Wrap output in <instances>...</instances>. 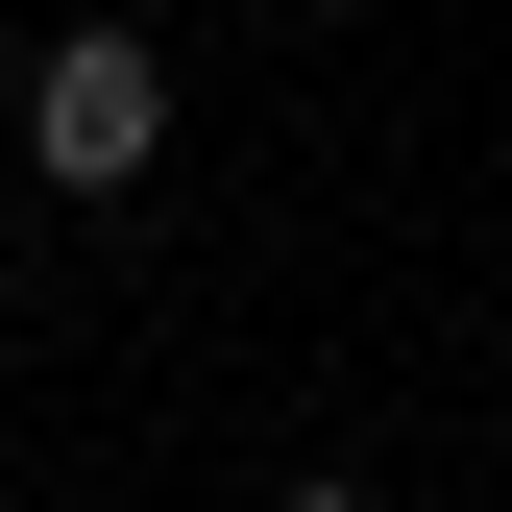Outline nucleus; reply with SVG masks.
<instances>
[{
	"mask_svg": "<svg viewBox=\"0 0 512 512\" xmlns=\"http://www.w3.org/2000/svg\"><path fill=\"white\" fill-rule=\"evenodd\" d=\"M147 147H171V49H147V25H74V49L25 74V171H49V196H122Z\"/></svg>",
	"mask_w": 512,
	"mask_h": 512,
	"instance_id": "nucleus-1",
	"label": "nucleus"
},
{
	"mask_svg": "<svg viewBox=\"0 0 512 512\" xmlns=\"http://www.w3.org/2000/svg\"><path fill=\"white\" fill-rule=\"evenodd\" d=\"M269 512H391V488H366V464H293V488H269Z\"/></svg>",
	"mask_w": 512,
	"mask_h": 512,
	"instance_id": "nucleus-2",
	"label": "nucleus"
}]
</instances>
